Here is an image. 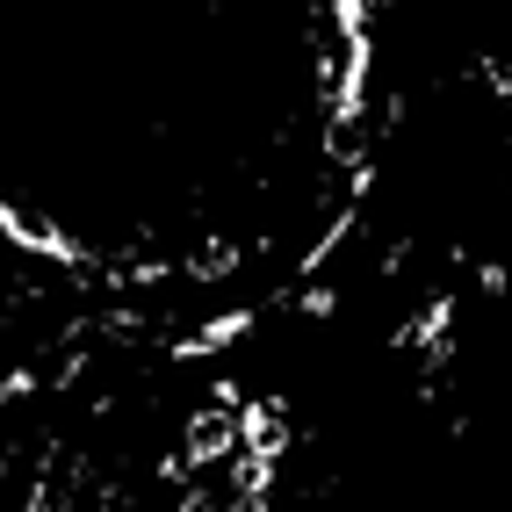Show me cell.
Listing matches in <instances>:
<instances>
[{
    "instance_id": "1",
    "label": "cell",
    "mask_w": 512,
    "mask_h": 512,
    "mask_svg": "<svg viewBox=\"0 0 512 512\" xmlns=\"http://www.w3.org/2000/svg\"><path fill=\"white\" fill-rule=\"evenodd\" d=\"M238 455H260V462H282L289 455V426H282V397H260L238 412Z\"/></svg>"
},
{
    "instance_id": "3",
    "label": "cell",
    "mask_w": 512,
    "mask_h": 512,
    "mask_svg": "<svg viewBox=\"0 0 512 512\" xmlns=\"http://www.w3.org/2000/svg\"><path fill=\"white\" fill-rule=\"evenodd\" d=\"M253 303H246V311H224V318H210V325H202L195 339H181V347H174V361H195V354H217V347H238V339H246L253 332Z\"/></svg>"
},
{
    "instance_id": "5",
    "label": "cell",
    "mask_w": 512,
    "mask_h": 512,
    "mask_svg": "<svg viewBox=\"0 0 512 512\" xmlns=\"http://www.w3.org/2000/svg\"><path fill=\"white\" fill-rule=\"evenodd\" d=\"M267 512H275V505H267Z\"/></svg>"
},
{
    "instance_id": "4",
    "label": "cell",
    "mask_w": 512,
    "mask_h": 512,
    "mask_svg": "<svg viewBox=\"0 0 512 512\" xmlns=\"http://www.w3.org/2000/svg\"><path fill=\"white\" fill-rule=\"evenodd\" d=\"M332 311H339L332 289H303V318H332Z\"/></svg>"
},
{
    "instance_id": "2",
    "label": "cell",
    "mask_w": 512,
    "mask_h": 512,
    "mask_svg": "<svg viewBox=\"0 0 512 512\" xmlns=\"http://www.w3.org/2000/svg\"><path fill=\"white\" fill-rule=\"evenodd\" d=\"M238 455V419L231 412H195L188 419V469H210V462H231Z\"/></svg>"
}]
</instances>
